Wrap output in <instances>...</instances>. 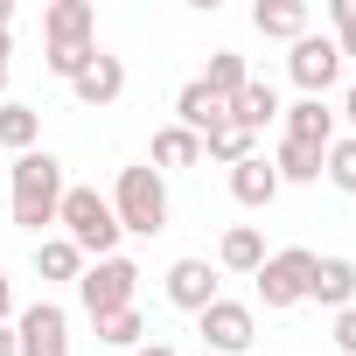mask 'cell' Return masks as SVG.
I'll return each instance as SVG.
<instances>
[{"mask_svg": "<svg viewBox=\"0 0 356 356\" xmlns=\"http://www.w3.org/2000/svg\"><path fill=\"white\" fill-rule=\"evenodd\" d=\"M63 189H70V182H63V161H56V154H42V147H35V154H15L8 210H15V224H22V231H35V238H42V231L56 224V210H63Z\"/></svg>", "mask_w": 356, "mask_h": 356, "instance_id": "1", "label": "cell"}, {"mask_svg": "<svg viewBox=\"0 0 356 356\" xmlns=\"http://www.w3.org/2000/svg\"><path fill=\"white\" fill-rule=\"evenodd\" d=\"M112 217H119V231H133V238H161L168 231V217H175V203H168V182L140 161V168H119V182H112Z\"/></svg>", "mask_w": 356, "mask_h": 356, "instance_id": "2", "label": "cell"}, {"mask_svg": "<svg viewBox=\"0 0 356 356\" xmlns=\"http://www.w3.org/2000/svg\"><path fill=\"white\" fill-rule=\"evenodd\" d=\"M56 224H63V238L84 252V259H112L119 252V217H112V203L98 196V189H63V210H56Z\"/></svg>", "mask_w": 356, "mask_h": 356, "instance_id": "3", "label": "cell"}, {"mask_svg": "<svg viewBox=\"0 0 356 356\" xmlns=\"http://www.w3.org/2000/svg\"><path fill=\"white\" fill-rule=\"evenodd\" d=\"M133 293H140V266H133L126 252L91 259V266H84V280H77V300H84V314H91V321H105V314L133 307Z\"/></svg>", "mask_w": 356, "mask_h": 356, "instance_id": "4", "label": "cell"}, {"mask_svg": "<svg viewBox=\"0 0 356 356\" xmlns=\"http://www.w3.org/2000/svg\"><path fill=\"white\" fill-rule=\"evenodd\" d=\"M252 280H259V300H266L273 314H286V307H300V300H307V280H314V252H307V245L266 252V266H259Z\"/></svg>", "mask_w": 356, "mask_h": 356, "instance_id": "5", "label": "cell"}, {"mask_svg": "<svg viewBox=\"0 0 356 356\" xmlns=\"http://www.w3.org/2000/svg\"><path fill=\"white\" fill-rule=\"evenodd\" d=\"M196 335H203L210 356H245V349L259 342V321H252L245 300H224V293H217V300L196 314Z\"/></svg>", "mask_w": 356, "mask_h": 356, "instance_id": "6", "label": "cell"}, {"mask_svg": "<svg viewBox=\"0 0 356 356\" xmlns=\"http://www.w3.org/2000/svg\"><path fill=\"white\" fill-rule=\"evenodd\" d=\"M15 356H70V314L56 300H35L15 314Z\"/></svg>", "mask_w": 356, "mask_h": 356, "instance_id": "7", "label": "cell"}, {"mask_svg": "<svg viewBox=\"0 0 356 356\" xmlns=\"http://www.w3.org/2000/svg\"><path fill=\"white\" fill-rule=\"evenodd\" d=\"M286 77H293L307 98H328V84L342 77V49H335V35H300V42L286 49Z\"/></svg>", "mask_w": 356, "mask_h": 356, "instance_id": "8", "label": "cell"}, {"mask_svg": "<svg viewBox=\"0 0 356 356\" xmlns=\"http://www.w3.org/2000/svg\"><path fill=\"white\" fill-rule=\"evenodd\" d=\"M70 91H77L84 112H105V105H119V91H126V63H119L112 49H98V56L70 77Z\"/></svg>", "mask_w": 356, "mask_h": 356, "instance_id": "9", "label": "cell"}, {"mask_svg": "<svg viewBox=\"0 0 356 356\" xmlns=\"http://www.w3.org/2000/svg\"><path fill=\"white\" fill-rule=\"evenodd\" d=\"M168 300L182 307V314H203L217 300V266L210 259H175L168 266Z\"/></svg>", "mask_w": 356, "mask_h": 356, "instance_id": "10", "label": "cell"}, {"mask_svg": "<svg viewBox=\"0 0 356 356\" xmlns=\"http://www.w3.org/2000/svg\"><path fill=\"white\" fill-rule=\"evenodd\" d=\"M307 300L314 307H328V314H342V307H356V259H314V280H307Z\"/></svg>", "mask_w": 356, "mask_h": 356, "instance_id": "11", "label": "cell"}, {"mask_svg": "<svg viewBox=\"0 0 356 356\" xmlns=\"http://www.w3.org/2000/svg\"><path fill=\"white\" fill-rule=\"evenodd\" d=\"M224 119H231V105H224L217 91H203L196 77H189L182 91H175V126H182V133H196V140H210V133H217Z\"/></svg>", "mask_w": 356, "mask_h": 356, "instance_id": "12", "label": "cell"}, {"mask_svg": "<svg viewBox=\"0 0 356 356\" xmlns=\"http://www.w3.org/2000/svg\"><path fill=\"white\" fill-rule=\"evenodd\" d=\"M307 0H259V8H252V29L266 35V42H300L307 35Z\"/></svg>", "mask_w": 356, "mask_h": 356, "instance_id": "13", "label": "cell"}, {"mask_svg": "<svg viewBox=\"0 0 356 356\" xmlns=\"http://www.w3.org/2000/svg\"><path fill=\"white\" fill-rule=\"evenodd\" d=\"M280 119H286V140H300V147H328V140H335V112H328L321 98L280 105Z\"/></svg>", "mask_w": 356, "mask_h": 356, "instance_id": "14", "label": "cell"}, {"mask_svg": "<svg viewBox=\"0 0 356 356\" xmlns=\"http://www.w3.org/2000/svg\"><path fill=\"white\" fill-rule=\"evenodd\" d=\"M231 196H238L245 210H266V203L280 196V175H273V161H266V154H252V161H238V168H231Z\"/></svg>", "mask_w": 356, "mask_h": 356, "instance_id": "15", "label": "cell"}, {"mask_svg": "<svg viewBox=\"0 0 356 356\" xmlns=\"http://www.w3.org/2000/svg\"><path fill=\"white\" fill-rule=\"evenodd\" d=\"M231 119H238L245 133H266V126L280 119V91H273L266 77H252V84H245V91L231 98Z\"/></svg>", "mask_w": 356, "mask_h": 356, "instance_id": "16", "label": "cell"}, {"mask_svg": "<svg viewBox=\"0 0 356 356\" xmlns=\"http://www.w3.org/2000/svg\"><path fill=\"white\" fill-rule=\"evenodd\" d=\"M217 266H224V273H259V266H266V238H259V224H231L224 245H217Z\"/></svg>", "mask_w": 356, "mask_h": 356, "instance_id": "17", "label": "cell"}, {"mask_svg": "<svg viewBox=\"0 0 356 356\" xmlns=\"http://www.w3.org/2000/svg\"><path fill=\"white\" fill-rule=\"evenodd\" d=\"M196 161H203V140H196V133H182V126H161V133H154V161H147L154 175L196 168Z\"/></svg>", "mask_w": 356, "mask_h": 356, "instance_id": "18", "label": "cell"}, {"mask_svg": "<svg viewBox=\"0 0 356 356\" xmlns=\"http://www.w3.org/2000/svg\"><path fill=\"white\" fill-rule=\"evenodd\" d=\"M35 140H42V112L22 105V98H8V105H0V147H8V154H35Z\"/></svg>", "mask_w": 356, "mask_h": 356, "instance_id": "19", "label": "cell"}, {"mask_svg": "<svg viewBox=\"0 0 356 356\" xmlns=\"http://www.w3.org/2000/svg\"><path fill=\"white\" fill-rule=\"evenodd\" d=\"M98 15H91V0H56V8L42 15V35L49 42H91Z\"/></svg>", "mask_w": 356, "mask_h": 356, "instance_id": "20", "label": "cell"}, {"mask_svg": "<svg viewBox=\"0 0 356 356\" xmlns=\"http://www.w3.org/2000/svg\"><path fill=\"white\" fill-rule=\"evenodd\" d=\"M35 273H42V280H70V286H77V280H84V252H77L70 238H35Z\"/></svg>", "mask_w": 356, "mask_h": 356, "instance_id": "21", "label": "cell"}, {"mask_svg": "<svg viewBox=\"0 0 356 356\" xmlns=\"http://www.w3.org/2000/svg\"><path fill=\"white\" fill-rule=\"evenodd\" d=\"M321 154H328V147L280 140V154H273V175H280V189H286V182H321Z\"/></svg>", "mask_w": 356, "mask_h": 356, "instance_id": "22", "label": "cell"}, {"mask_svg": "<svg viewBox=\"0 0 356 356\" xmlns=\"http://www.w3.org/2000/svg\"><path fill=\"white\" fill-rule=\"evenodd\" d=\"M196 84H203V91H217V98L231 105V98L252 84V70H245V56H238V49H217V56H210V70H203Z\"/></svg>", "mask_w": 356, "mask_h": 356, "instance_id": "23", "label": "cell"}, {"mask_svg": "<svg viewBox=\"0 0 356 356\" xmlns=\"http://www.w3.org/2000/svg\"><path fill=\"white\" fill-rule=\"evenodd\" d=\"M252 140H259V133H245L238 119H224V126L203 140V154H210V161H224V168H238V161H252V154H259Z\"/></svg>", "mask_w": 356, "mask_h": 356, "instance_id": "24", "label": "cell"}, {"mask_svg": "<svg viewBox=\"0 0 356 356\" xmlns=\"http://www.w3.org/2000/svg\"><path fill=\"white\" fill-rule=\"evenodd\" d=\"M91 328H98V342H105V349H140V342H147L140 307H119V314H105V321H91Z\"/></svg>", "mask_w": 356, "mask_h": 356, "instance_id": "25", "label": "cell"}, {"mask_svg": "<svg viewBox=\"0 0 356 356\" xmlns=\"http://www.w3.org/2000/svg\"><path fill=\"white\" fill-rule=\"evenodd\" d=\"M321 175H328V182H335L342 196H356V140H349V133H335V140H328V154H321Z\"/></svg>", "mask_w": 356, "mask_h": 356, "instance_id": "26", "label": "cell"}, {"mask_svg": "<svg viewBox=\"0 0 356 356\" xmlns=\"http://www.w3.org/2000/svg\"><path fill=\"white\" fill-rule=\"evenodd\" d=\"M91 56H98V42H49V56H42V63H49V77H63V84H70Z\"/></svg>", "mask_w": 356, "mask_h": 356, "instance_id": "27", "label": "cell"}, {"mask_svg": "<svg viewBox=\"0 0 356 356\" xmlns=\"http://www.w3.org/2000/svg\"><path fill=\"white\" fill-rule=\"evenodd\" d=\"M328 22H335V49H342V63L356 56V0H328Z\"/></svg>", "mask_w": 356, "mask_h": 356, "instance_id": "28", "label": "cell"}, {"mask_svg": "<svg viewBox=\"0 0 356 356\" xmlns=\"http://www.w3.org/2000/svg\"><path fill=\"white\" fill-rule=\"evenodd\" d=\"M328 342H335L342 356H356V307H342V314L328 321Z\"/></svg>", "mask_w": 356, "mask_h": 356, "instance_id": "29", "label": "cell"}, {"mask_svg": "<svg viewBox=\"0 0 356 356\" xmlns=\"http://www.w3.org/2000/svg\"><path fill=\"white\" fill-rule=\"evenodd\" d=\"M8 56H15V35L0 29V105H8Z\"/></svg>", "mask_w": 356, "mask_h": 356, "instance_id": "30", "label": "cell"}, {"mask_svg": "<svg viewBox=\"0 0 356 356\" xmlns=\"http://www.w3.org/2000/svg\"><path fill=\"white\" fill-rule=\"evenodd\" d=\"M335 119H349V140H356V84L342 91V112H335Z\"/></svg>", "mask_w": 356, "mask_h": 356, "instance_id": "31", "label": "cell"}, {"mask_svg": "<svg viewBox=\"0 0 356 356\" xmlns=\"http://www.w3.org/2000/svg\"><path fill=\"white\" fill-rule=\"evenodd\" d=\"M8 314H15V280L0 273V321H8Z\"/></svg>", "mask_w": 356, "mask_h": 356, "instance_id": "32", "label": "cell"}, {"mask_svg": "<svg viewBox=\"0 0 356 356\" xmlns=\"http://www.w3.org/2000/svg\"><path fill=\"white\" fill-rule=\"evenodd\" d=\"M133 356H182V349H168V342H140Z\"/></svg>", "mask_w": 356, "mask_h": 356, "instance_id": "33", "label": "cell"}, {"mask_svg": "<svg viewBox=\"0 0 356 356\" xmlns=\"http://www.w3.org/2000/svg\"><path fill=\"white\" fill-rule=\"evenodd\" d=\"M0 356H15V321H0Z\"/></svg>", "mask_w": 356, "mask_h": 356, "instance_id": "34", "label": "cell"}, {"mask_svg": "<svg viewBox=\"0 0 356 356\" xmlns=\"http://www.w3.org/2000/svg\"><path fill=\"white\" fill-rule=\"evenodd\" d=\"M0 29H8V35H15V0H0Z\"/></svg>", "mask_w": 356, "mask_h": 356, "instance_id": "35", "label": "cell"}, {"mask_svg": "<svg viewBox=\"0 0 356 356\" xmlns=\"http://www.w3.org/2000/svg\"><path fill=\"white\" fill-rule=\"evenodd\" d=\"M196 356H210V349H196Z\"/></svg>", "mask_w": 356, "mask_h": 356, "instance_id": "36", "label": "cell"}]
</instances>
